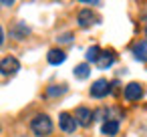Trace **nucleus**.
I'll return each mask as SVG.
<instances>
[{
	"label": "nucleus",
	"mask_w": 147,
	"mask_h": 137,
	"mask_svg": "<svg viewBox=\"0 0 147 137\" xmlns=\"http://www.w3.org/2000/svg\"><path fill=\"white\" fill-rule=\"evenodd\" d=\"M0 71H2L4 75H14V73H18V71H20L18 59H14V57H4L2 61H0Z\"/></svg>",
	"instance_id": "obj_4"
},
{
	"label": "nucleus",
	"mask_w": 147,
	"mask_h": 137,
	"mask_svg": "<svg viewBox=\"0 0 147 137\" xmlns=\"http://www.w3.org/2000/svg\"><path fill=\"white\" fill-rule=\"evenodd\" d=\"M91 75V69H89V65L87 63H83V65H77L75 67V77L77 79H87Z\"/></svg>",
	"instance_id": "obj_12"
},
{
	"label": "nucleus",
	"mask_w": 147,
	"mask_h": 137,
	"mask_svg": "<svg viewBox=\"0 0 147 137\" xmlns=\"http://www.w3.org/2000/svg\"><path fill=\"white\" fill-rule=\"evenodd\" d=\"M65 91H67L65 85H53V87L47 89V95H49V97H59V95H63Z\"/></svg>",
	"instance_id": "obj_13"
},
{
	"label": "nucleus",
	"mask_w": 147,
	"mask_h": 137,
	"mask_svg": "<svg viewBox=\"0 0 147 137\" xmlns=\"http://www.w3.org/2000/svg\"><path fill=\"white\" fill-rule=\"evenodd\" d=\"M75 119H77V123H79L81 127H89L91 121L95 119V113H93L91 109H87V107H77V111H75Z\"/></svg>",
	"instance_id": "obj_3"
},
{
	"label": "nucleus",
	"mask_w": 147,
	"mask_h": 137,
	"mask_svg": "<svg viewBox=\"0 0 147 137\" xmlns=\"http://www.w3.org/2000/svg\"><path fill=\"white\" fill-rule=\"evenodd\" d=\"M101 131H103V135H109V137L117 135V133H119V121H117V119H109V121H105L103 127H101Z\"/></svg>",
	"instance_id": "obj_9"
},
{
	"label": "nucleus",
	"mask_w": 147,
	"mask_h": 137,
	"mask_svg": "<svg viewBox=\"0 0 147 137\" xmlns=\"http://www.w3.org/2000/svg\"><path fill=\"white\" fill-rule=\"evenodd\" d=\"M65 59H67V55H65L61 49H53V51H49V55H47V61H49L51 65H61V63H65Z\"/></svg>",
	"instance_id": "obj_10"
},
{
	"label": "nucleus",
	"mask_w": 147,
	"mask_h": 137,
	"mask_svg": "<svg viewBox=\"0 0 147 137\" xmlns=\"http://www.w3.org/2000/svg\"><path fill=\"white\" fill-rule=\"evenodd\" d=\"M99 55H101V49H99V47H91V49L87 51V55H85V57H87V61H89V63H97Z\"/></svg>",
	"instance_id": "obj_14"
},
{
	"label": "nucleus",
	"mask_w": 147,
	"mask_h": 137,
	"mask_svg": "<svg viewBox=\"0 0 147 137\" xmlns=\"http://www.w3.org/2000/svg\"><path fill=\"white\" fill-rule=\"evenodd\" d=\"M109 93H111V83L107 79H97L91 87V97H95V99H103Z\"/></svg>",
	"instance_id": "obj_2"
},
{
	"label": "nucleus",
	"mask_w": 147,
	"mask_h": 137,
	"mask_svg": "<svg viewBox=\"0 0 147 137\" xmlns=\"http://www.w3.org/2000/svg\"><path fill=\"white\" fill-rule=\"evenodd\" d=\"M2 43H4V32H2V26H0V47H2Z\"/></svg>",
	"instance_id": "obj_18"
},
{
	"label": "nucleus",
	"mask_w": 147,
	"mask_h": 137,
	"mask_svg": "<svg viewBox=\"0 0 147 137\" xmlns=\"http://www.w3.org/2000/svg\"><path fill=\"white\" fill-rule=\"evenodd\" d=\"M30 129H32L34 135L45 137V135H49V133L53 131V121H51L49 115H36V117L30 121Z\"/></svg>",
	"instance_id": "obj_1"
},
{
	"label": "nucleus",
	"mask_w": 147,
	"mask_h": 137,
	"mask_svg": "<svg viewBox=\"0 0 147 137\" xmlns=\"http://www.w3.org/2000/svg\"><path fill=\"white\" fill-rule=\"evenodd\" d=\"M143 20H145V22H147V16H145V18H143ZM145 26H147V24H145Z\"/></svg>",
	"instance_id": "obj_20"
},
{
	"label": "nucleus",
	"mask_w": 147,
	"mask_h": 137,
	"mask_svg": "<svg viewBox=\"0 0 147 137\" xmlns=\"http://www.w3.org/2000/svg\"><path fill=\"white\" fill-rule=\"evenodd\" d=\"M113 63H115V51H111V49L101 51V55H99V59H97V67H99V69H107V67H111Z\"/></svg>",
	"instance_id": "obj_7"
},
{
	"label": "nucleus",
	"mask_w": 147,
	"mask_h": 137,
	"mask_svg": "<svg viewBox=\"0 0 147 137\" xmlns=\"http://www.w3.org/2000/svg\"><path fill=\"white\" fill-rule=\"evenodd\" d=\"M145 34H147V26H145Z\"/></svg>",
	"instance_id": "obj_21"
},
{
	"label": "nucleus",
	"mask_w": 147,
	"mask_h": 137,
	"mask_svg": "<svg viewBox=\"0 0 147 137\" xmlns=\"http://www.w3.org/2000/svg\"><path fill=\"white\" fill-rule=\"evenodd\" d=\"M79 2H91V0H79Z\"/></svg>",
	"instance_id": "obj_19"
},
{
	"label": "nucleus",
	"mask_w": 147,
	"mask_h": 137,
	"mask_svg": "<svg viewBox=\"0 0 147 137\" xmlns=\"http://www.w3.org/2000/svg\"><path fill=\"white\" fill-rule=\"evenodd\" d=\"M12 34H14V36H16V38H20V36H22V34H28V28H26V26H24V24H18V26H16V30H14V28H12Z\"/></svg>",
	"instance_id": "obj_15"
},
{
	"label": "nucleus",
	"mask_w": 147,
	"mask_h": 137,
	"mask_svg": "<svg viewBox=\"0 0 147 137\" xmlns=\"http://www.w3.org/2000/svg\"><path fill=\"white\" fill-rule=\"evenodd\" d=\"M133 55L137 61H147V40H141L133 47Z\"/></svg>",
	"instance_id": "obj_11"
},
{
	"label": "nucleus",
	"mask_w": 147,
	"mask_h": 137,
	"mask_svg": "<svg viewBox=\"0 0 147 137\" xmlns=\"http://www.w3.org/2000/svg\"><path fill=\"white\" fill-rule=\"evenodd\" d=\"M77 119L73 117V115H69V113H61L59 115V127L65 131V133H73L75 129H77Z\"/></svg>",
	"instance_id": "obj_5"
},
{
	"label": "nucleus",
	"mask_w": 147,
	"mask_h": 137,
	"mask_svg": "<svg viewBox=\"0 0 147 137\" xmlns=\"http://www.w3.org/2000/svg\"><path fill=\"white\" fill-rule=\"evenodd\" d=\"M2 4H4V6H12V4H14V0H2Z\"/></svg>",
	"instance_id": "obj_17"
},
{
	"label": "nucleus",
	"mask_w": 147,
	"mask_h": 137,
	"mask_svg": "<svg viewBox=\"0 0 147 137\" xmlns=\"http://www.w3.org/2000/svg\"><path fill=\"white\" fill-rule=\"evenodd\" d=\"M77 22H79V26L87 28V26H91V24L95 22V14H93L89 8H83V10L79 12V16H77Z\"/></svg>",
	"instance_id": "obj_8"
},
{
	"label": "nucleus",
	"mask_w": 147,
	"mask_h": 137,
	"mask_svg": "<svg viewBox=\"0 0 147 137\" xmlns=\"http://www.w3.org/2000/svg\"><path fill=\"white\" fill-rule=\"evenodd\" d=\"M73 40V34L71 32H67V34H61L59 36V43H71Z\"/></svg>",
	"instance_id": "obj_16"
},
{
	"label": "nucleus",
	"mask_w": 147,
	"mask_h": 137,
	"mask_svg": "<svg viewBox=\"0 0 147 137\" xmlns=\"http://www.w3.org/2000/svg\"><path fill=\"white\" fill-rule=\"evenodd\" d=\"M123 95H125L127 101H139V99L143 97V87H141L139 83H129V85L125 87Z\"/></svg>",
	"instance_id": "obj_6"
}]
</instances>
